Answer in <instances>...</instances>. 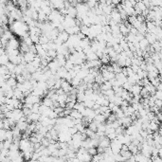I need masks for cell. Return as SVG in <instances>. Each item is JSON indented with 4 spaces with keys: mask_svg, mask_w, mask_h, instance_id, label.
<instances>
[{
    "mask_svg": "<svg viewBox=\"0 0 162 162\" xmlns=\"http://www.w3.org/2000/svg\"><path fill=\"white\" fill-rule=\"evenodd\" d=\"M77 158L80 161H85V162H91L93 157L89 154L88 151L83 148H80L77 151Z\"/></svg>",
    "mask_w": 162,
    "mask_h": 162,
    "instance_id": "cell-1",
    "label": "cell"
},
{
    "mask_svg": "<svg viewBox=\"0 0 162 162\" xmlns=\"http://www.w3.org/2000/svg\"><path fill=\"white\" fill-rule=\"evenodd\" d=\"M122 146H123L122 143L116 138V139H114V140L111 141L110 148H111V150H112V152H113L114 155H118V154H120V151H121V149H122Z\"/></svg>",
    "mask_w": 162,
    "mask_h": 162,
    "instance_id": "cell-2",
    "label": "cell"
},
{
    "mask_svg": "<svg viewBox=\"0 0 162 162\" xmlns=\"http://www.w3.org/2000/svg\"><path fill=\"white\" fill-rule=\"evenodd\" d=\"M71 139H72V135L69 133V131L67 130V131H64V132H61L59 133V136H58V140L60 142H65V143H68Z\"/></svg>",
    "mask_w": 162,
    "mask_h": 162,
    "instance_id": "cell-3",
    "label": "cell"
},
{
    "mask_svg": "<svg viewBox=\"0 0 162 162\" xmlns=\"http://www.w3.org/2000/svg\"><path fill=\"white\" fill-rule=\"evenodd\" d=\"M77 25L76 23V19L75 18H72L68 15H65V20L63 22V26L65 27V29L67 30L68 28H72V27H75Z\"/></svg>",
    "mask_w": 162,
    "mask_h": 162,
    "instance_id": "cell-4",
    "label": "cell"
},
{
    "mask_svg": "<svg viewBox=\"0 0 162 162\" xmlns=\"http://www.w3.org/2000/svg\"><path fill=\"white\" fill-rule=\"evenodd\" d=\"M20 46V43L18 42V40L16 38H11L9 41L7 46H6V51L7 50H14V49H18V48Z\"/></svg>",
    "mask_w": 162,
    "mask_h": 162,
    "instance_id": "cell-5",
    "label": "cell"
},
{
    "mask_svg": "<svg viewBox=\"0 0 162 162\" xmlns=\"http://www.w3.org/2000/svg\"><path fill=\"white\" fill-rule=\"evenodd\" d=\"M24 104H40V97H37V96L33 95L32 93L30 95H29L28 97L25 98Z\"/></svg>",
    "mask_w": 162,
    "mask_h": 162,
    "instance_id": "cell-6",
    "label": "cell"
},
{
    "mask_svg": "<svg viewBox=\"0 0 162 162\" xmlns=\"http://www.w3.org/2000/svg\"><path fill=\"white\" fill-rule=\"evenodd\" d=\"M110 144H111V140L109 139L106 136H104V138H102L99 139V147H102L104 148V150L105 149H107L110 147Z\"/></svg>",
    "mask_w": 162,
    "mask_h": 162,
    "instance_id": "cell-7",
    "label": "cell"
},
{
    "mask_svg": "<svg viewBox=\"0 0 162 162\" xmlns=\"http://www.w3.org/2000/svg\"><path fill=\"white\" fill-rule=\"evenodd\" d=\"M110 16H111V20H113L115 21L116 23H120L121 22V15L120 13V11L117 10V9H114V11H112V13L110 14Z\"/></svg>",
    "mask_w": 162,
    "mask_h": 162,
    "instance_id": "cell-8",
    "label": "cell"
},
{
    "mask_svg": "<svg viewBox=\"0 0 162 162\" xmlns=\"http://www.w3.org/2000/svg\"><path fill=\"white\" fill-rule=\"evenodd\" d=\"M36 56L37 54L33 53V52H30V51L26 52V53H24V60L27 64L32 63V62H33L34 59L36 58Z\"/></svg>",
    "mask_w": 162,
    "mask_h": 162,
    "instance_id": "cell-9",
    "label": "cell"
},
{
    "mask_svg": "<svg viewBox=\"0 0 162 162\" xmlns=\"http://www.w3.org/2000/svg\"><path fill=\"white\" fill-rule=\"evenodd\" d=\"M61 89L63 90V91H64L65 93H68V94H69V93L71 92V90L73 89V86L71 85V83H68V82H67V81H65V80H64L63 83H62Z\"/></svg>",
    "mask_w": 162,
    "mask_h": 162,
    "instance_id": "cell-10",
    "label": "cell"
},
{
    "mask_svg": "<svg viewBox=\"0 0 162 162\" xmlns=\"http://www.w3.org/2000/svg\"><path fill=\"white\" fill-rule=\"evenodd\" d=\"M116 80L119 82L120 85L122 86L124 83L128 81V77L125 76L122 72H121V73H119V74H116Z\"/></svg>",
    "mask_w": 162,
    "mask_h": 162,
    "instance_id": "cell-11",
    "label": "cell"
},
{
    "mask_svg": "<svg viewBox=\"0 0 162 162\" xmlns=\"http://www.w3.org/2000/svg\"><path fill=\"white\" fill-rule=\"evenodd\" d=\"M68 72H69V71H67L64 67H60V68H59V69L57 70V72H56V75H57L59 78H60V79L65 80V78H67Z\"/></svg>",
    "mask_w": 162,
    "mask_h": 162,
    "instance_id": "cell-12",
    "label": "cell"
},
{
    "mask_svg": "<svg viewBox=\"0 0 162 162\" xmlns=\"http://www.w3.org/2000/svg\"><path fill=\"white\" fill-rule=\"evenodd\" d=\"M29 125H30V123L28 122V121H18L16 123V127L21 131V132H26L28 128H29Z\"/></svg>",
    "mask_w": 162,
    "mask_h": 162,
    "instance_id": "cell-13",
    "label": "cell"
},
{
    "mask_svg": "<svg viewBox=\"0 0 162 162\" xmlns=\"http://www.w3.org/2000/svg\"><path fill=\"white\" fill-rule=\"evenodd\" d=\"M143 87H141L139 85H134L132 86V88H131L130 90V92L132 93V95L133 96H138V95H140V92H141V90H142Z\"/></svg>",
    "mask_w": 162,
    "mask_h": 162,
    "instance_id": "cell-14",
    "label": "cell"
},
{
    "mask_svg": "<svg viewBox=\"0 0 162 162\" xmlns=\"http://www.w3.org/2000/svg\"><path fill=\"white\" fill-rule=\"evenodd\" d=\"M69 116L72 118L73 120H83V114L80 113L79 111L75 110V109H73V110L71 111V113H70Z\"/></svg>",
    "mask_w": 162,
    "mask_h": 162,
    "instance_id": "cell-15",
    "label": "cell"
},
{
    "mask_svg": "<svg viewBox=\"0 0 162 162\" xmlns=\"http://www.w3.org/2000/svg\"><path fill=\"white\" fill-rule=\"evenodd\" d=\"M120 121H121V124H122V126L123 127H127V128H128L129 126H131L132 125V121H133V120L131 119V117H124L122 120H120Z\"/></svg>",
    "mask_w": 162,
    "mask_h": 162,
    "instance_id": "cell-16",
    "label": "cell"
},
{
    "mask_svg": "<svg viewBox=\"0 0 162 162\" xmlns=\"http://www.w3.org/2000/svg\"><path fill=\"white\" fill-rule=\"evenodd\" d=\"M10 62H11L10 57H9V55L7 54V52L0 56V63H1V65H7Z\"/></svg>",
    "mask_w": 162,
    "mask_h": 162,
    "instance_id": "cell-17",
    "label": "cell"
},
{
    "mask_svg": "<svg viewBox=\"0 0 162 162\" xmlns=\"http://www.w3.org/2000/svg\"><path fill=\"white\" fill-rule=\"evenodd\" d=\"M145 38L147 39V41L149 42V44H152V45L157 42V37H155V35L154 33H150V32L146 33Z\"/></svg>",
    "mask_w": 162,
    "mask_h": 162,
    "instance_id": "cell-18",
    "label": "cell"
},
{
    "mask_svg": "<svg viewBox=\"0 0 162 162\" xmlns=\"http://www.w3.org/2000/svg\"><path fill=\"white\" fill-rule=\"evenodd\" d=\"M82 82H83V80H81L79 77L78 76H76V77H74L73 79H72V81H71V85H72L73 87H75V88H77L78 86H79L81 83H82Z\"/></svg>",
    "mask_w": 162,
    "mask_h": 162,
    "instance_id": "cell-19",
    "label": "cell"
},
{
    "mask_svg": "<svg viewBox=\"0 0 162 162\" xmlns=\"http://www.w3.org/2000/svg\"><path fill=\"white\" fill-rule=\"evenodd\" d=\"M0 73H1V76L11 75L10 70H9L7 65H1V68H0Z\"/></svg>",
    "mask_w": 162,
    "mask_h": 162,
    "instance_id": "cell-20",
    "label": "cell"
},
{
    "mask_svg": "<svg viewBox=\"0 0 162 162\" xmlns=\"http://www.w3.org/2000/svg\"><path fill=\"white\" fill-rule=\"evenodd\" d=\"M85 105V107L86 108H91L93 109V107H94V105L96 104V102L94 101H92V99H85V102H83Z\"/></svg>",
    "mask_w": 162,
    "mask_h": 162,
    "instance_id": "cell-21",
    "label": "cell"
},
{
    "mask_svg": "<svg viewBox=\"0 0 162 162\" xmlns=\"http://www.w3.org/2000/svg\"><path fill=\"white\" fill-rule=\"evenodd\" d=\"M74 67H75V65H73V64L71 63V62H70L69 60H67L64 67H65V69H67V71H70V70H72V69H73Z\"/></svg>",
    "mask_w": 162,
    "mask_h": 162,
    "instance_id": "cell-22",
    "label": "cell"
},
{
    "mask_svg": "<svg viewBox=\"0 0 162 162\" xmlns=\"http://www.w3.org/2000/svg\"><path fill=\"white\" fill-rule=\"evenodd\" d=\"M6 133H7V130L5 129L0 130V139H1V142H4L6 140Z\"/></svg>",
    "mask_w": 162,
    "mask_h": 162,
    "instance_id": "cell-23",
    "label": "cell"
},
{
    "mask_svg": "<svg viewBox=\"0 0 162 162\" xmlns=\"http://www.w3.org/2000/svg\"><path fill=\"white\" fill-rule=\"evenodd\" d=\"M134 85H132V83H131L129 81H127V82L124 83V85H122V87H123V89L124 90H127V91H129L130 92V90H131V88H132V86H133Z\"/></svg>",
    "mask_w": 162,
    "mask_h": 162,
    "instance_id": "cell-24",
    "label": "cell"
},
{
    "mask_svg": "<svg viewBox=\"0 0 162 162\" xmlns=\"http://www.w3.org/2000/svg\"><path fill=\"white\" fill-rule=\"evenodd\" d=\"M87 151H88V153L92 155V157H95L96 155H98V150H97V148H95V147L90 148L89 150H87Z\"/></svg>",
    "mask_w": 162,
    "mask_h": 162,
    "instance_id": "cell-25",
    "label": "cell"
},
{
    "mask_svg": "<svg viewBox=\"0 0 162 162\" xmlns=\"http://www.w3.org/2000/svg\"><path fill=\"white\" fill-rule=\"evenodd\" d=\"M152 161L153 162H162V157H160L159 155H157V157H154Z\"/></svg>",
    "mask_w": 162,
    "mask_h": 162,
    "instance_id": "cell-26",
    "label": "cell"
},
{
    "mask_svg": "<svg viewBox=\"0 0 162 162\" xmlns=\"http://www.w3.org/2000/svg\"><path fill=\"white\" fill-rule=\"evenodd\" d=\"M67 162H80V160L78 159L77 157H74V158H69V159H67Z\"/></svg>",
    "mask_w": 162,
    "mask_h": 162,
    "instance_id": "cell-27",
    "label": "cell"
},
{
    "mask_svg": "<svg viewBox=\"0 0 162 162\" xmlns=\"http://www.w3.org/2000/svg\"><path fill=\"white\" fill-rule=\"evenodd\" d=\"M80 162H85V161H80Z\"/></svg>",
    "mask_w": 162,
    "mask_h": 162,
    "instance_id": "cell-28",
    "label": "cell"
}]
</instances>
